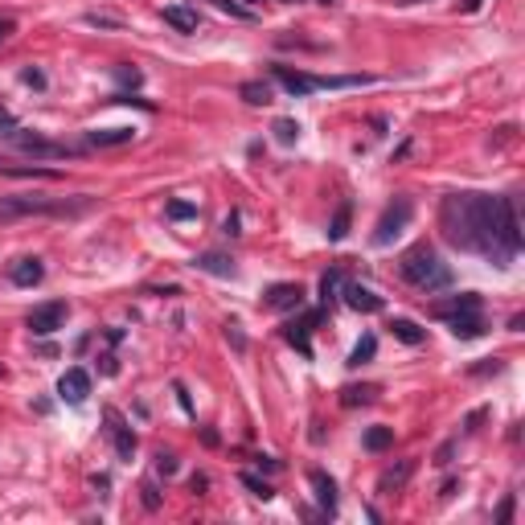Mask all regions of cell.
<instances>
[{
	"instance_id": "2",
	"label": "cell",
	"mask_w": 525,
	"mask_h": 525,
	"mask_svg": "<svg viewBox=\"0 0 525 525\" xmlns=\"http://www.w3.org/2000/svg\"><path fill=\"white\" fill-rule=\"evenodd\" d=\"M94 210V197L78 193V197H0V222L8 218H83Z\"/></svg>"
},
{
	"instance_id": "44",
	"label": "cell",
	"mask_w": 525,
	"mask_h": 525,
	"mask_svg": "<svg viewBox=\"0 0 525 525\" xmlns=\"http://www.w3.org/2000/svg\"><path fill=\"white\" fill-rule=\"evenodd\" d=\"M451 456H456V443L447 439V443H443V447L435 451V464H439V468H447V464H451Z\"/></svg>"
},
{
	"instance_id": "43",
	"label": "cell",
	"mask_w": 525,
	"mask_h": 525,
	"mask_svg": "<svg viewBox=\"0 0 525 525\" xmlns=\"http://www.w3.org/2000/svg\"><path fill=\"white\" fill-rule=\"evenodd\" d=\"M513 509H517V501H513V497H505V501H501V509H497V522H501V525L513 522Z\"/></svg>"
},
{
	"instance_id": "28",
	"label": "cell",
	"mask_w": 525,
	"mask_h": 525,
	"mask_svg": "<svg viewBox=\"0 0 525 525\" xmlns=\"http://www.w3.org/2000/svg\"><path fill=\"white\" fill-rule=\"evenodd\" d=\"M374 386H345V390H341V406H369V402H374Z\"/></svg>"
},
{
	"instance_id": "36",
	"label": "cell",
	"mask_w": 525,
	"mask_h": 525,
	"mask_svg": "<svg viewBox=\"0 0 525 525\" xmlns=\"http://www.w3.org/2000/svg\"><path fill=\"white\" fill-rule=\"evenodd\" d=\"M501 369H505V361H501V357H484L481 365H472L468 374H472V378H488V374H501Z\"/></svg>"
},
{
	"instance_id": "45",
	"label": "cell",
	"mask_w": 525,
	"mask_h": 525,
	"mask_svg": "<svg viewBox=\"0 0 525 525\" xmlns=\"http://www.w3.org/2000/svg\"><path fill=\"white\" fill-rule=\"evenodd\" d=\"M238 226H242V218H238V214H230V218L222 222V234H226V238H238V234H242Z\"/></svg>"
},
{
	"instance_id": "23",
	"label": "cell",
	"mask_w": 525,
	"mask_h": 525,
	"mask_svg": "<svg viewBox=\"0 0 525 525\" xmlns=\"http://www.w3.org/2000/svg\"><path fill=\"white\" fill-rule=\"evenodd\" d=\"M390 333H394V341H402V345H423V341H427V333H423L415 320H406V316H394Z\"/></svg>"
},
{
	"instance_id": "27",
	"label": "cell",
	"mask_w": 525,
	"mask_h": 525,
	"mask_svg": "<svg viewBox=\"0 0 525 525\" xmlns=\"http://www.w3.org/2000/svg\"><path fill=\"white\" fill-rule=\"evenodd\" d=\"M374 353H378V337H374V333H365V337L353 345V353H349V369L369 365V361H374Z\"/></svg>"
},
{
	"instance_id": "13",
	"label": "cell",
	"mask_w": 525,
	"mask_h": 525,
	"mask_svg": "<svg viewBox=\"0 0 525 525\" xmlns=\"http://www.w3.org/2000/svg\"><path fill=\"white\" fill-rule=\"evenodd\" d=\"M341 292H345V304L353 312H365V316H374V312H382L386 300L378 296V292H369V288H361V283H341Z\"/></svg>"
},
{
	"instance_id": "42",
	"label": "cell",
	"mask_w": 525,
	"mask_h": 525,
	"mask_svg": "<svg viewBox=\"0 0 525 525\" xmlns=\"http://www.w3.org/2000/svg\"><path fill=\"white\" fill-rule=\"evenodd\" d=\"M173 394H176V402H181V410L193 415V398H189V390H185V382H173Z\"/></svg>"
},
{
	"instance_id": "55",
	"label": "cell",
	"mask_w": 525,
	"mask_h": 525,
	"mask_svg": "<svg viewBox=\"0 0 525 525\" xmlns=\"http://www.w3.org/2000/svg\"><path fill=\"white\" fill-rule=\"evenodd\" d=\"M316 4H333V0H316Z\"/></svg>"
},
{
	"instance_id": "4",
	"label": "cell",
	"mask_w": 525,
	"mask_h": 525,
	"mask_svg": "<svg viewBox=\"0 0 525 525\" xmlns=\"http://www.w3.org/2000/svg\"><path fill=\"white\" fill-rule=\"evenodd\" d=\"M0 140L4 144H12L17 152H25V156H38V160H70V156H78L83 148H70V144H53V140H45L42 131L33 128H21V124H12V128L0 131Z\"/></svg>"
},
{
	"instance_id": "20",
	"label": "cell",
	"mask_w": 525,
	"mask_h": 525,
	"mask_svg": "<svg viewBox=\"0 0 525 525\" xmlns=\"http://www.w3.org/2000/svg\"><path fill=\"white\" fill-rule=\"evenodd\" d=\"M135 140V128H94L87 131L90 148H119V144H131Z\"/></svg>"
},
{
	"instance_id": "5",
	"label": "cell",
	"mask_w": 525,
	"mask_h": 525,
	"mask_svg": "<svg viewBox=\"0 0 525 525\" xmlns=\"http://www.w3.org/2000/svg\"><path fill=\"white\" fill-rule=\"evenodd\" d=\"M410 214H415V201L410 197H394L386 206V214L378 218V226H374V247H390L394 238L410 226Z\"/></svg>"
},
{
	"instance_id": "56",
	"label": "cell",
	"mask_w": 525,
	"mask_h": 525,
	"mask_svg": "<svg viewBox=\"0 0 525 525\" xmlns=\"http://www.w3.org/2000/svg\"><path fill=\"white\" fill-rule=\"evenodd\" d=\"M402 4H415V0H402Z\"/></svg>"
},
{
	"instance_id": "32",
	"label": "cell",
	"mask_w": 525,
	"mask_h": 525,
	"mask_svg": "<svg viewBox=\"0 0 525 525\" xmlns=\"http://www.w3.org/2000/svg\"><path fill=\"white\" fill-rule=\"evenodd\" d=\"M210 4H214L218 12H230L234 21H255V12H251L247 4H238V0H210Z\"/></svg>"
},
{
	"instance_id": "51",
	"label": "cell",
	"mask_w": 525,
	"mask_h": 525,
	"mask_svg": "<svg viewBox=\"0 0 525 525\" xmlns=\"http://www.w3.org/2000/svg\"><path fill=\"white\" fill-rule=\"evenodd\" d=\"M201 439H206V447H218V431H214V427H206V431H201Z\"/></svg>"
},
{
	"instance_id": "46",
	"label": "cell",
	"mask_w": 525,
	"mask_h": 525,
	"mask_svg": "<svg viewBox=\"0 0 525 525\" xmlns=\"http://www.w3.org/2000/svg\"><path fill=\"white\" fill-rule=\"evenodd\" d=\"M206 488H210V476H206V472H197V476L189 481V492H193V497H201Z\"/></svg>"
},
{
	"instance_id": "11",
	"label": "cell",
	"mask_w": 525,
	"mask_h": 525,
	"mask_svg": "<svg viewBox=\"0 0 525 525\" xmlns=\"http://www.w3.org/2000/svg\"><path fill=\"white\" fill-rule=\"evenodd\" d=\"M501 242L517 259L522 251V218H517V197H501Z\"/></svg>"
},
{
	"instance_id": "7",
	"label": "cell",
	"mask_w": 525,
	"mask_h": 525,
	"mask_svg": "<svg viewBox=\"0 0 525 525\" xmlns=\"http://www.w3.org/2000/svg\"><path fill=\"white\" fill-rule=\"evenodd\" d=\"M320 316H324V308H312L308 316L283 324V341H288L292 349H300V357H312V328L320 324Z\"/></svg>"
},
{
	"instance_id": "6",
	"label": "cell",
	"mask_w": 525,
	"mask_h": 525,
	"mask_svg": "<svg viewBox=\"0 0 525 525\" xmlns=\"http://www.w3.org/2000/svg\"><path fill=\"white\" fill-rule=\"evenodd\" d=\"M66 316H70V304L66 300H45V304H38L25 316V328L33 337H53L58 328H66Z\"/></svg>"
},
{
	"instance_id": "35",
	"label": "cell",
	"mask_w": 525,
	"mask_h": 525,
	"mask_svg": "<svg viewBox=\"0 0 525 525\" xmlns=\"http://www.w3.org/2000/svg\"><path fill=\"white\" fill-rule=\"evenodd\" d=\"M115 83H119V87H140V83H144V74H140V70H135V66H115Z\"/></svg>"
},
{
	"instance_id": "15",
	"label": "cell",
	"mask_w": 525,
	"mask_h": 525,
	"mask_svg": "<svg viewBox=\"0 0 525 525\" xmlns=\"http://www.w3.org/2000/svg\"><path fill=\"white\" fill-rule=\"evenodd\" d=\"M308 481H312V488H316V501H320L324 517H337V481H333L328 472H320V468H312Z\"/></svg>"
},
{
	"instance_id": "8",
	"label": "cell",
	"mask_w": 525,
	"mask_h": 525,
	"mask_svg": "<svg viewBox=\"0 0 525 525\" xmlns=\"http://www.w3.org/2000/svg\"><path fill=\"white\" fill-rule=\"evenodd\" d=\"M304 300H308V292L300 283H271L262 292V308H271V312H300Z\"/></svg>"
},
{
	"instance_id": "21",
	"label": "cell",
	"mask_w": 525,
	"mask_h": 525,
	"mask_svg": "<svg viewBox=\"0 0 525 525\" xmlns=\"http://www.w3.org/2000/svg\"><path fill=\"white\" fill-rule=\"evenodd\" d=\"M410 476H415V460H398V464H390V468L378 476V492H398Z\"/></svg>"
},
{
	"instance_id": "14",
	"label": "cell",
	"mask_w": 525,
	"mask_h": 525,
	"mask_svg": "<svg viewBox=\"0 0 525 525\" xmlns=\"http://www.w3.org/2000/svg\"><path fill=\"white\" fill-rule=\"evenodd\" d=\"M447 328H451V337H460V341H476L488 333V320H484L481 312H464V316H447Z\"/></svg>"
},
{
	"instance_id": "10",
	"label": "cell",
	"mask_w": 525,
	"mask_h": 525,
	"mask_svg": "<svg viewBox=\"0 0 525 525\" xmlns=\"http://www.w3.org/2000/svg\"><path fill=\"white\" fill-rule=\"evenodd\" d=\"M103 419H107V435L115 443V456H119V460H131V456H135V431L124 423V415H119L115 406H107Z\"/></svg>"
},
{
	"instance_id": "30",
	"label": "cell",
	"mask_w": 525,
	"mask_h": 525,
	"mask_svg": "<svg viewBox=\"0 0 525 525\" xmlns=\"http://www.w3.org/2000/svg\"><path fill=\"white\" fill-rule=\"evenodd\" d=\"M271 131H275V140H279L283 148H292V144L300 140V124H296V119H275Z\"/></svg>"
},
{
	"instance_id": "53",
	"label": "cell",
	"mask_w": 525,
	"mask_h": 525,
	"mask_svg": "<svg viewBox=\"0 0 525 525\" xmlns=\"http://www.w3.org/2000/svg\"><path fill=\"white\" fill-rule=\"evenodd\" d=\"M255 4H262V0H247V8H255Z\"/></svg>"
},
{
	"instance_id": "18",
	"label": "cell",
	"mask_w": 525,
	"mask_h": 525,
	"mask_svg": "<svg viewBox=\"0 0 525 525\" xmlns=\"http://www.w3.org/2000/svg\"><path fill=\"white\" fill-rule=\"evenodd\" d=\"M484 300L476 296V292H460V296H451V300H439L435 304V316H464V312H481Z\"/></svg>"
},
{
	"instance_id": "41",
	"label": "cell",
	"mask_w": 525,
	"mask_h": 525,
	"mask_svg": "<svg viewBox=\"0 0 525 525\" xmlns=\"http://www.w3.org/2000/svg\"><path fill=\"white\" fill-rule=\"evenodd\" d=\"M140 492H144V497H140V501H144V509H160V492H156V484H152V481L144 484Z\"/></svg>"
},
{
	"instance_id": "37",
	"label": "cell",
	"mask_w": 525,
	"mask_h": 525,
	"mask_svg": "<svg viewBox=\"0 0 525 525\" xmlns=\"http://www.w3.org/2000/svg\"><path fill=\"white\" fill-rule=\"evenodd\" d=\"M222 333H226V341H230V345H234L238 353H247V337H242L238 320H226V328H222Z\"/></svg>"
},
{
	"instance_id": "16",
	"label": "cell",
	"mask_w": 525,
	"mask_h": 525,
	"mask_svg": "<svg viewBox=\"0 0 525 525\" xmlns=\"http://www.w3.org/2000/svg\"><path fill=\"white\" fill-rule=\"evenodd\" d=\"M8 279H12V288H38L45 279V262L42 259H17L8 267Z\"/></svg>"
},
{
	"instance_id": "38",
	"label": "cell",
	"mask_w": 525,
	"mask_h": 525,
	"mask_svg": "<svg viewBox=\"0 0 525 525\" xmlns=\"http://www.w3.org/2000/svg\"><path fill=\"white\" fill-rule=\"evenodd\" d=\"M176 468H181V464H176L173 451H156V472H160V476H176Z\"/></svg>"
},
{
	"instance_id": "48",
	"label": "cell",
	"mask_w": 525,
	"mask_h": 525,
	"mask_svg": "<svg viewBox=\"0 0 525 525\" xmlns=\"http://www.w3.org/2000/svg\"><path fill=\"white\" fill-rule=\"evenodd\" d=\"M255 464H259L262 472H279V460L275 456H255Z\"/></svg>"
},
{
	"instance_id": "26",
	"label": "cell",
	"mask_w": 525,
	"mask_h": 525,
	"mask_svg": "<svg viewBox=\"0 0 525 525\" xmlns=\"http://www.w3.org/2000/svg\"><path fill=\"white\" fill-rule=\"evenodd\" d=\"M349 222H353V206H349V201H341V206H337V214H333V222H328V230H324V234H328V242H341V238L349 234Z\"/></svg>"
},
{
	"instance_id": "1",
	"label": "cell",
	"mask_w": 525,
	"mask_h": 525,
	"mask_svg": "<svg viewBox=\"0 0 525 525\" xmlns=\"http://www.w3.org/2000/svg\"><path fill=\"white\" fill-rule=\"evenodd\" d=\"M439 230L456 251L484 255L497 267L513 262L501 242V197L492 193H447L439 201Z\"/></svg>"
},
{
	"instance_id": "24",
	"label": "cell",
	"mask_w": 525,
	"mask_h": 525,
	"mask_svg": "<svg viewBox=\"0 0 525 525\" xmlns=\"http://www.w3.org/2000/svg\"><path fill=\"white\" fill-rule=\"evenodd\" d=\"M341 283H345V271H341V267H328V271L320 275V308H328L333 300H337Z\"/></svg>"
},
{
	"instance_id": "9",
	"label": "cell",
	"mask_w": 525,
	"mask_h": 525,
	"mask_svg": "<svg viewBox=\"0 0 525 525\" xmlns=\"http://www.w3.org/2000/svg\"><path fill=\"white\" fill-rule=\"evenodd\" d=\"M58 398H62L66 406H83L90 398V374L83 365H70V369L58 378Z\"/></svg>"
},
{
	"instance_id": "39",
	"label": "cell",
	"mask_w": 525,
	"mask_h": 525,
	"mask_svg": "<svg viewBox=\"0 0 525 525\" xmlns=\"http://www.w3.org/2000/svg\"><path fill=\"white\" fill-rule=\"evenodd\" d=\"M21 83L33 87V90H45V74L38 70V66H25V70H21Z\"/></svg>"
},
{
	"instance_id": "57",
	"label": "cell",
	"mask_w": 525,
	"mask_h": 525,
	"mask_svg": "<svg viewBox=\"0 0 525 525\" xmlns=\"http://www.w3.org/2000/svg\"><path fill=\"white\" fill-rule=\"evenodd\" d=\"M0 165H4V156H0Z\"/></svg>"
},
{
	"instance_id": "34",
	"label": "cell",
	"mask_w": 525,
	"mask_h": 525,
	"mask_svg": "<svg viewBox=\"0 0 525 525\" xmlns=\"http://www.w3.org/2000/svg\"><path fill=\"white\" fill-rule=\"evenodd\" d=\"M90 29H124V17H107V12H87Z\"/></svg>"
},
{
	"instance_id": "49",
	"label": "cell",
	"mask_w": 525,
	"mask_h": 525,
	"mask_svg": "<svg viewBox=\"0 0 525 525\" xmlns=\"http://www.w3.org/2000/svg\"><path fill=\"white\" fill-rule=\"evenodd\" d=\"M99 361H103V374H107V378H115V374H119V361H115L111 353H107V357H99Z\"/></svg>"
},
{
	"instance_id": "17",
	"label": "cell",
	"mask_w": 525,
	"mask_h": 525,
	"mask_svg": "<svg viewBox=\"0 0 525 525\" xmlns=\"http://www.w3.org/2000/svg\"><path fill=\"white\" fill-rule=\"evenodd\" d=\"M193 267H197V271H206V275H218V279H234V275H238L234 259H230V255H222V251H206V255H197Z\"/></svg>"
},
{
	"instance_id": "40",
	"label": "cell",
	"mask_w": 525,
	"mask_h": 525,
	"mask_svg": "<svg viewBox=\"0 0 525 525\" xmlns=\"http://www.w3.org/2000/svg\"><path fill=\"white\" fill-rule=\"evenodd\" d=\"M111 103H124V107H140V111H156V107H152L148 99H135V94H128V90H124V94H115Z\"/></svg>"
},
{
	"instance_id": "12",
	"label": "cell",
	"mask_w": 525,
	"mask_h": 525,
	"mask_svg": "<svg viewBox=\"0 0 525 525\" xmlns=\"http://www.w3.org/2000/svg\"><path fill=\"white\" fill-rule=\"evenodd\" d=\"M271 78L288 90L292 99H304V94H316V74H304V70H292V66H271Z\"/></svg>"
},
{
	"instance_id": "52",
	"label": "cell",
	"mask_w": 525,
	"mask_h": 525,
	"mask_svg": "<svg viewBox=\"0 0 525 525\" xmlns=\"http://www.w3.org/2000/svg\"><path fill=\"white\" fill-rule=\"evenodd\" d=\"M481 8V0H460V12H476Z\"/></svg>"
},
{
	"instance_id": "31",
	"label": "cell",
	"mask_w": 525,
	"mask_h": 525,
	"mask_svg": "<svg viewBox=\"0 0 525 525\" xmlns=\"http://www.w3.org/2000/svg\"><path fill=\"white\" fill-rule=\"evenodd\" d=\"M238 481L247 484V488H251V497H259V501H271V497H275V488L262 481V476H255V472H242Z\"/></svg>"
},
{
	"instance_id": "54",
	"label": "cell",
	"mask_w": 525,
	"mask_h": 525,
	"mask_svg": "<svg viewBox=\"0 0 525 525\" xmlns=\"http://www.w3.org/2000/svg\"><path fill=\"white\" fill-rule=\"evenodd\" d=\"M283 4H300V0H283Z\"/></svg>"
},
{
	"instance_id": "50",
	"label": "cell",
	"mask_w": 525,
	"mask_h": 525,
	"mask_svg": "<svg viewBox=\"0 0 525 525\" xmlns=\"http://www.w3.org/2000/svg\"><path fill=\"white\" fill-rule=\"evenodd\" d=\"M484 415H488V410H472V415H468V423H464V427H468V431H476V427H481V423H484Z\"/></svg>"
},
{
	"instance_id": "19",
	"label": "cell",
	"mask_w": 525,
	"mask_h": 525,
	"mask_svg": "<svg viewBox=\"0 0 525 525\" xmlns=\"http://www.w3.org/2000/svg\"><path fill=\"white\" fill-rule=\"evenodd\" d=\"M160 17H165V25H173L176 33H197V8H189V4H165Z\"/></svg>"
},
{
	"instance_id": "47",
	"label": "cell",
	"mask_w": 525,
	"mask_h": 525,
	"mask_svg": "<svg viewBox=\"0 0 525 525\" xmlns=\"http://www.w3.org/2000/svg\"><path fill=\"white\" fill-rule=\"evenodd\" d=\"M12 33H17V21H12V17H0V45L8 42Z\"/></svg>"
},
{
	"instance_id": "29",
	"label": "cell",
	"mask_w": 525,
	"mask_h": 525,
	"mask_svg": "<svg viewBox=\"0 0 525 525\" xmlns=\"http://www.w3.org/2000/svg\"><path fill=\"white\" fill-rule=\"evenodd\" d=\"M361 443H365V451H386L394 443V427H369Z\"/></svg>"
},
{
	"instance_id": "33",
	"label": "cell",
	"mask_w": 525,
	"mask_h": 525,
	"mask_svg": "<svg viewBox=\"0 0 525 525\" xmlns=\"http://www.w3.org/2000/svg\"><path fill=\"white\" fill-rule=\"evenodd\" d=\"M165 214H169L173 222H189V218H197V206H193V201H181V197H173V201L165 206Z\"/></svg>"
},
{
	"instance_id": "25",
	"label": "cell",
	"mask_w": 525,
	"mask_h": 525,
	"mask_svg": "<svg viewBox=\"0 0 525 525\" xmlns=\"http://www.w3.org/2000/svg\"><path fill=\"white\" fill-rule=\"evenodd\" d=\"M238 94H242V103H251V107H267L275 94H271V83H262V78H251V83H242L238 87Z\"/></svg>"
},
{
	"instance_id": "3",
	"label": "cell",
	"mask_w": 525,
	"mask_h": 525,
	"mask_svg": "<svg viewBox=\"0 0 525 525\" xmlns=\"http://www.w3.org/2000/svg\"><path fill=\"white\" fill-rule=\"evenodd\" d=\"M398 275L410 283V288H419V292H443V288H451V267L435 255V247H427V242H419V247H410L402 262H398Z\"/></svg>"
},
{
	"instance_id": "22",
	"label": "cell",
	"mask_w": 525,
	"mask_h": 525,
	"mask_svg": "<svg viewBox=\"0 0 525 525\" xmlns=\"http://www.w3.org/2000/svg\"><path fill=\"white\" fill-rule=\"evenodd\" d=\"M374 83H378L374 74H328V78L316 74V90H353V87H374Z\"/></svg>"
}]
</instances>
